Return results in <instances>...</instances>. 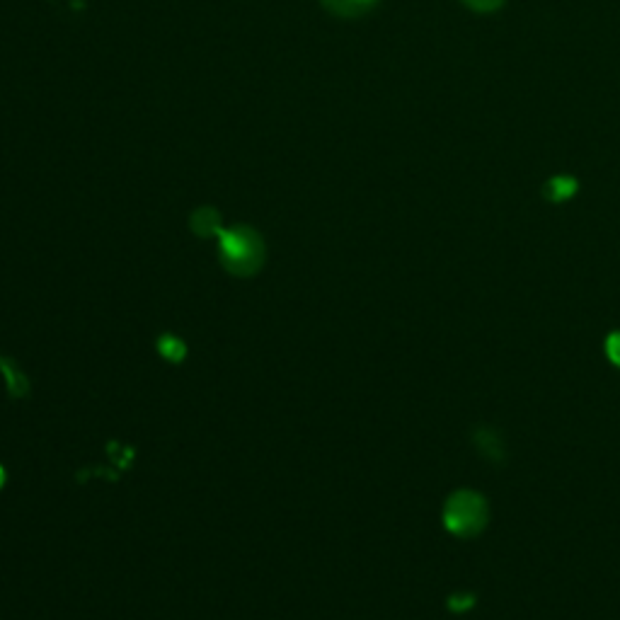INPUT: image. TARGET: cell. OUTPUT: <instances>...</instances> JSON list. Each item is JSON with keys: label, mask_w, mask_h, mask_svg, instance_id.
Masks as SVG:
<instances>
[{"label": "cell", "mask_w": 620, "mask_h": 620, "mask_svg": "<svg viewBox=\"0 0 620 620\" xmlns=\"http://www.w3.org/2000/svg\"><path fill=\"white\" fill-rule=\"evenodd\" d=\"M606 352H608V357H611L613 364L620 366V332H613V335L608 337Z\"/></svg>", "instance_id": "5b68a950"}, {"label": "cell", "mask_w": 620, "mask_h": 620, "mask_svg": "<svg viewBox=\"0 0 620 620\" xmlns=\"http://www.w3.org/2000/svg\"><path fill=\"white\" fill-rule=\"evenodd\" d=\"M260 243L250 231H233L223 238V255L226 264L238 274H248L260 264Z\"/></svg>", "instance_id": "7a4b0ae2"}, {"label": "cell", "mask_w": 620, "mask_h": 620, "mask_svg": "<svg viewBox=\"0 0 620 620\" xmlns=\"http://www.w3.org/2000/svg\"><path fill=\"white\" fill-rule=\"evenodd\" d=\"M444 524L453 536H478L487 524V502L473 490L453 492L446 499Z\"/></svg>", "instance_id": "6da1fadb"}, {"label": "cell", "mask_w": 620, "mask_h": 620, "mask_svg": "<svg viewBox=\"0 0 620 620\" xmlns=\"http://www.w3.org/2000/svg\"><path fill=\"white\" fill-rule=\"evenodd\" d=\"M327 8L332 10L335 15H344V17H354L366 13L376 5V0H323Z\"/></svg>", "instance_id": "3957f363"}, {"label": "cell", "mask_w": 620, "mask_h": 620, "mask_svg": "<svg viewBox=\"0 0 620 620\" xmlns=\"http://www.w3.org/2000/svg\"><path fill=\"white\" fill-rule=\"evenodd\" d=\"M0 482H3V470H0Z\"/></svg>", "instance_id": "8992f818"}, {"label": "cell", "mask_w": 620, "mask_h": 620, "mask_svg": "<svg viewBox=\"0 0 620 620\" xmlns=\"http://www.w3.org/2000/svg\"><path fill=\"white\" fill-rule=\"evenodd\" d=\"M463 3L468 5V8L480 10V13H490V10H497L504 0H463Z\"/></svg>", "instance_id": "277c9868"}]
</instances>
